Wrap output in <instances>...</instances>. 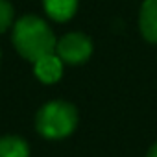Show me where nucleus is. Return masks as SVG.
<instances>
[{"label":"nucleus","instance_id":"f257e3e1","mask_svg":"<svg viewBox=\"0 0 157 157\" xmlns=\"http://www.w3.org/2000/svg\"><path fill=\"white\" fill-rule=\"evenodd\" d=\"M13 44L22 57L35 63L37 59L48 54H54V48L57 43H56L54 32L43 19L26 15L15 22Z\"/></svg>","mask_w":157,"mask_h":157},{"label":"nucleus","instance_id":"0eeeda50","mask_svg":"<svg viewBox=\"0 0 157 157\" xmlns=\"http://www.w3.org/2000/svg\"><path fill=\"white\" fill-rule=\"evenodd\" d=\"M28 144L19 137L0 139V157H28Z\"/></svg>","mask_w":157,"mask_h":157},{"label":"nucleus","instance_id":"423d86ee","mask_svg":"<svg viewBox=\"0 0 157 157\" xmlns=\"http://www.w3.org/2000/svg\"><path fill=\"white\" fill-rule=\"evenodd\" d=\"M46 13L57 21V22H65L68 19H72V15L76 13L78 8V0H43Z\"/></svg>","mask_w":157,"mask_h":157},{"label":"nucleus","instance_id":"1a4fd4ad","mask_svg":"<svg viewBox=\"0 0 157 157\" xmlns=\"http://www.w3.org/2000/svg\"><path fill=\"white\" fill-rule=\"evenodd\" d=\"M148 157H157V144H153L148 151Z\"/></svg>","mask_w":157,"mask_h":157},{"label":"nucleus","instance_id":"f03ea898","mask_svg":"<svg viewBox=\"0 0 157 157\" xmlns=\"http://www.w3.org/2000/svg\"><path fill=\"white\" fill-rule=\"evenodd\" d=\"M78 124V111L68 102H48L37 113V131L46 139L68 137Z\"/></svg>","mask_w":157,"mask_h":157},{"label":"nucleus","instance_id":"20e7f679","mask_svg":"<svg viewBox=\"0 0 157 157\" xmlns=\"http://www.w3.org/2000/svg\"><path fill=\"white\" fill-rule=\"evenodd\" d=\"M139 26L142 37L148 43L157 44V0H146L142 4Z\"/></svg>","mask_w":157,"mask_h":157},{"label":"nucleus","instance_id":"39448f33","mask_svg":"<svg viewBox=\"0 0 157 157\" xmlns=\"http://www.w3.org/2000/svg\"><path fill=\"white\" fill-rule=\"evenodd\" d=\"M61 72H63V65H61V59L54 54H48L41 59L35 61V76L43 83H54L61 78Z\"/></svg>","mask_w":157,"mask_h":157},{"label":"nucleus","instance_id":"7ed1b4c3","mask_svg":"<svg viewBox=\"0 0 157 157\" xmlns=\"http://www.w3.org/2000/svg\"><path fill=\"white\" fill-rule=\"evenodd\" d=\"M57 57L68 65L85 63L93 54V43L83 33H67L57 44Z\"/></svg>","mask_w":157,"mask_h":157},{"label":"nucleus","instance_id":"6e6552de","mask_svg":"<svg viewBox=\"0 0 157 157\" xmlns=\"http://www.w3.org/2000/svg\"><path fill=\"white\" fill-rule=\"evenodd\" d=\"M13 21V8L8 0H0V33H4Z\"/></svg>","mask_w":157,"mask_h":157}]
</instances>
